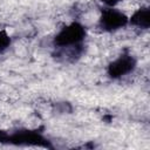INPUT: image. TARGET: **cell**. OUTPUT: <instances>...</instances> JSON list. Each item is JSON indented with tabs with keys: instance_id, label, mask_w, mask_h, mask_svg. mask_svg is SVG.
Masks as SVG:
<instances>
[{
	"instance_id": "cell-6",
	"label": "cell",
	"mask_w": 150,
	"mask_h": 150,
	"mask_svg": "<svg viewBox=\"0 0 150 150\" xmlns=\"http://www.w3.org/2000/svg\"><path fill=\"white\" fill-rule=\"evenodd\" d=\"M12 39L5 29H0V53L5 52L11 46Z\"/></svg>"
},
{
	"instance_id": "cell-1",
	"label": "cell",
	"mask_w": 150,
	"mask_h": 150,
	"mask_svg": "<svg viewBox=\"0 0 150 150\" xmlns=\"http://www.w3.org/2000/svg\"><path fill=\"white\" fill-rule=\"evenodd\" d=\"M86 35V27L77 21H73L63 26L56 33L54 36V45L57 48H77L84 41Z\"/></svg>"
},
{
	"instance_id": "cell-2",
	"label": "cell",
	"mask_w": 150,
	"mask_h": 150,
	"mask_svg": "<svg viewBox=\"0 0 150 150\" xmlns=\"http://www.w3.org/2000/svg\"><path fill=\"white\" fill-rule=\"evenodd\" d=\"M7 143L14 145H26V146H42L52 148L49 141L38 130L21 129L8 135Z\"/></svg>"
},
{
	"instance_id": "cell-3",
	"label": "cell",
	"mask_w": 150,
	"mask_h": 150,
	"mask_svg": "<svg viewBox=\"0 0 150 150\" xmlns=\"http://www.w3.org/2000/svg\"><path fill=\"white\" fill-rule=\"evenodd\" d=\"M129 23V16L115 7H105L98 19V26L104 32H116Z\"/></svg>"
},
{
	"instance_id": "cell-7",
	"label": "cell",
	"mask_w": 150,
	"mask_h": 150,
	"mask_svg": "<svg viewBox=\"0 0 150 150\" xmlns=\"http://www.w3.org/2000/svg\"><path fill=\"white\" fill-rule=\"evenodd\" d=\"M103 5H105L107 7H115L121 0H100Z\"/></svg>"
},
{
	"instance_id": "cell-5",
	"label": "cell",
	"mask_w": 150,
	"mask_h": 150,
	"mask_svg": "<svg viewBox=\"0 0 150 150\" xmlns=\"http://www.w3.org/2000/svg\"><path fill=\"white\" fill-rule=\"evenodd\" d=\"M129 23L141 28V29H148L150 26V9L148 6L139 7L136 9L130 16H129Z\"/></svg>"
},
{
	"instance_id": "cell-4",
	"label": "cell",
	"mask_w": 150,
	"mask_h": 150,
	"mask_svg": "<svg viewBox=\"0 0 150 150\" xmlns=\"http://www.w3.org/2000/svg\"><path fill=\"white\" fill-rule=\"evenodd\" d=\"M137 61L136 59L128 53H124L112 60L107 67V74L111 79H121L125 75L132 73L136 68Z\"/></svg>"
},
{
	"instance_id": "cell-8",
	"label": "cell",
	"mask_w": 150,
	"mask_h": 150,
	"mask_svg": "<svg viewBox=\"0 0 150 150\" xmlns=\"http://www.w3.org/2000/svg\"><path fill=\"white\" fill-rule=\"evenodd\" d=\"M8 135L6 131H4L2 129H0V143H7L8 141Z\"/></svg>"
}]
</instances>
